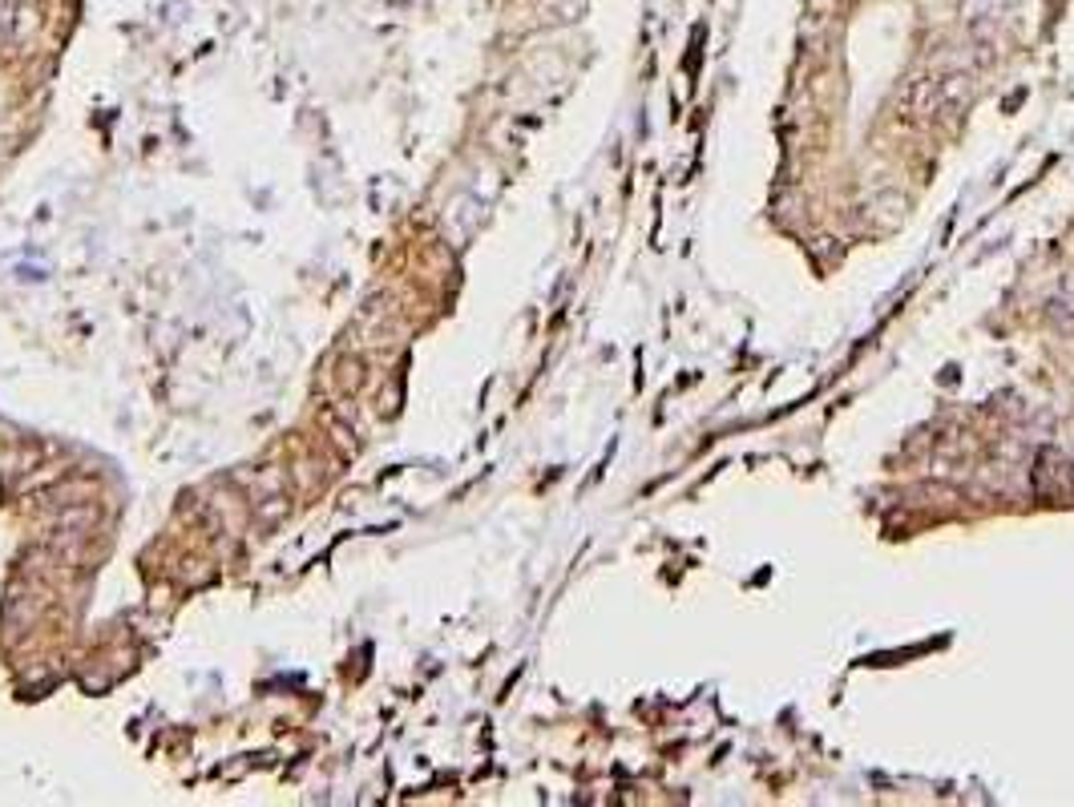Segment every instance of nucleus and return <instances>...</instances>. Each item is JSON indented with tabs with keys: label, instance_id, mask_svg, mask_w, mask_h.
Here are the masks:
<instances>
[{
	"label": "nucleus",
	"instance_id": "1",
	"mask_svg": "<svg viewBox=\"0 0 1074 807\" xmlns=\"http://www.w3.org/2000/svg\"><path fill=\"white\" fill-rule=\"evenodd\" d=\"M1006 9V0H965V16L974 21V25H994Z\"/></svg>",
	"mask_w": 1074,
	"mask_h": 807
}]
</instances>
